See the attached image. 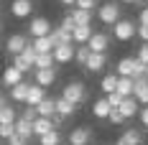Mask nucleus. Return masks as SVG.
Returning <instances> with one entry per match:
<instances>
[{"label":"nucleus","mask_w":148,"mask_h":145,"mask_svg":"<svg viewBox=\"0 0 148 145\" xmlns=\"http://www.w3.org/2000/svg\"><path fill=\"white\" fill-rule=\"evenodd\" d=\"M123 8H120L118 0H107V3H102V5H97V18H100V23H105V26H115L120 18H123Z\"/></svg>","instance_id":"nucleus-1"},{"label":"nucleus","mask_w":148,"mask_h":145,"mask_svg":"<svg viewBox=\"0 0 148 145\" xmlns=\"http://www.w3.org/2000/svg\"><path fill=\"white\" fill-rule=\"evenodd\" d=\"M118 76H130V79H138V76H146V64H140L138 59H120L118 61V69H115Z\"/></svg>","instance_id":"nucleus-2"},{"label":"nucleus","mask_w":148,"mask_h":145,"mask_svg":"<svg viewBox=\"0 0 148 145\" xmlns=\"http://www.w3.org/2000/svg\"><path fill=\"white\" fill-rule=\"evenodd\" d=\"M61 97L77 107V104H82V102L87 99V87H84L82 82H66L64 89H61Z\"/></svg>","instance_id":"nucleus-3"},{"label":"nucleus","mask_w":148,"mask_h":145,"mask_svg":"<svg viewBox=\"0 0 148 145\" xmlns=\"http://www.w3.org/2000/svg\"><path fill=\"white\" fill-rule=\"evenodd\" d=\"M135 31H138V23L130 20V18H120L118 23L112 26V36L118 38V41H130L135 36Z\"/></svg>","instance_id":"nucleus-4"},{"label":"nucleus","mask_w":148,"mask_h":145,"mask_svg":"<svg viewBox=\"0 0 148 145\" xmlns=\"http://www.w3.org/2000/svg\"><path fill=\"white\" fill-rule=\"evenodd\" d=\"M51 20L49 18H44V15H36V18H31L28 23V36L31 38H44V36H49L51 33Z\"/></svg>","instance_id":"nucleus-5"},{"label":"nucleus","mask_w":148,"mask_h":145,"mask_svg":"<svg viewBox=\"0 0 148 145\" xmlns=\"http://www.w3.org/2000/svg\"><path fill=\"white\" fill-rule=\"evenodd\" d=\"M87 46H89V51H92V54H107V48H110V36L102 33V31H95Z\"/></svg>","instance_id":"nucleus-6"},{"label":"nucleus","mask_w":148,"mask_h":145,"mask_svg":"<svg viewBox=\"0 0 148 145\" xmlns=\"http://www.w3.org/2000/svg\"><path fill=\"white\" fill-rule=\"evenodd\" d=\"M26 46H28V38H26L23 33H13V36L5 41V51H8L10 56H21Z\"/></svg>","instance_id":"nucleus-7"},{"label":"nucleus","mask_w":148,"mask_h":145,"mask_svg":"<svg viewBox=\"0 0 148 145\" xmlns=\"http://www.w3.org/2000/svg\"><path fill=\"white\" fill-rule=\"evenodd\" d=\"M89 140H92V127L87 125H79L69 132V145H89Z\"/></svg>","instance_id":"nucleus-8"},{"label":"nucleus","mask_w":148,"mask_h":145,"mask_svg":"<svg viewBox=\"0 0 148 145\" xmlns=\"http://www.w3.org/2000/svg\"><path fill=\"white\" fill-rule=\"evenodd\" d=\"M74 48H77L74 44H61L51 51V56L56 64H69V61H74Z\"/></svg>","instance_id":"nucleus-9"},{"label":"nucleus","mask_w":148,"mask_h":145,"mask_svg":"<svg viewBox=\"0 0 148 145\" xmlns=\"http://www.w3.org/2000/svg\"><path fill=\"white\" fill-rule=\"evenodd\" d=\"M115 145H143V132L138 127H128V130H123Z\"/></svg>","instance_id":"nucleus-10"},{"label":"nucleus","mask_w":148,"mask_h":145,"mask_svg":"<svg viewBox=\"0 0 148 145\" xmlns=\"http://www.w3.org/2000/svg\"><path fill=\"white\" fill-rule=\"evenodd\" d=\"M105 66H107V54H89L87 64H84V69L89 74H100Z\"/></svg>","instance_id":"nucleus-11"},{"label":"nucleus","mask_w":148,"mask_h":145,"mask_svg":"<svg viewBox=\"0 0 148 145\" xmlns=\"http://www.w3.org/2000/svg\"><path fill=\"white\" fill-rule=\"evenodd\" d=\"M133 82H135L133 97L138 99L140 107H146V104H148V76H138V79H133Z\"/></svg>","instance_id":"nucleus-12"},{"label":"nucleus","mask_w":148,"mask_h":145,"mask_svg":"<svg viewBox=\"0 0 148 145\" xmlns=\"http://www.w3.org/2000/svg\"><path fill=\"white\" fill-rule=\"evenodd\" d=\"M92 26H77V28L72 31V44L74 46H87L89 38H92Z\"/></svg>","instance_id":"nucleus-13"},{"label":"nucleus","mask_w":148,"mask_h":145,"mask_svg":"<svg viewBox=\"0 0 148 145\" xmlns=\"http://www.w3.org/2000/svg\"><path fill=\"white\" fill-rule=\"evenodd\" d=\"M36 82L33 84H38V87H44V89H49L54 82H56V69H36Z\"/></svg>","instance_id":"nucleus-14"},{"label":"nucleus","mask_w":148,"mask_h":145,"mask_svg":"<svg viewBox=\"0 0 148 145\" xmlns=\"http://www.w3.org/2000/svg\"><path fill=\"white\" fill-rule=\"evenodd\" d=\"M10 13L15 18H28L33 13V0H13L10 3Z\"/></svg>","instance_id":"nucleus-15"},{"label":"nucleus","mask_w":148,"mask_h":145,"mask_svg":"<svg viewBox=\"0 0 148 145\" xmlns=\"http://www.w3.org/2000/svg\"><path fill=\"white\" fill-rule=\"evenodd\" d=\"M118 112L125 117V120H130V117H135L138 112H140V104H138V99H135V97H125V99H123V104L118 107Z\"/></svg>","instance_id":"nucleus-16"},{"label":"nucleus","mask_w":148,"mask_h":145,"mask_svg":"<svg viewBox=\"0 0 148 145\" xmlns=\"http://www.w3.org/2000/svg\"><path fill=\"white\" fill-rule=\"evenodd\" d=\"M21 82H23V74L18 71L13 64L5 66V71H3V87H10V89H13L15 84H21Z\"/></svg>","instance_id":"nucleus-17"},{"label":"nucleus","mask_w":148,"mask_h":145,"mask_svg":"<svg viewBox=\"0 0 148 145\" xmlns=\"http://www.w3.org/2000/svg\"><path fill=\"white\" fill-rule=\"evenodd\" d=\"M110 112H112V107H110L107 97H100V99L92 104V115L97 117V120H107V117H110Z\"/></svg>","instance_id":"nucleus-18"},{"label":"nucleus","mask_w":148,"mask_h":145,"mask_svg":"<svg viewBox=\"0 0 148 145\" xmlns=\"http://www.w3.org/2000/svg\"><path fill=\"white\" fill-rule=\"evenodd\" d=\"M44 99H46V89H44V87H38V84H31L26 104H28V107H38V104H41Z\"/></svg>","instance_id":"nucleus-19"},{"label":"nucleus","mask_w":148,"mask_h":145,"mask_svg":"<svg viewBox=\"0 0 148 145\" xmlns=\"http://www.w3.org/2000/svg\"><path fill=\"white\" fill-rule=\"evenodd\" d=\"M49 38L54 41V48L61 44H72V33L69 31H64L61 26H56V28H51V33H49Z\"/></svg>","instance_id":"nucleus-20"},{"label":"nucleus","mask_w":148,"mask_h":145,"mask_svg":"<svg viewBox=\"0 0 148 145\" xmlns=\"http://www.w3.org/2000/svg\"><path fill=\"white\" fill-rule=\"evenodd\" d=\"M69 18H72L77 26H92V13L89 10H82V8H72L69 10Z\"/></svg>","instance_id":"nucleus-21"},{"label":"nucleus","mask_w":148,"mask_h":145,"mask_svg":"<svg viewBox=\"0 0 148 145\" xmlns=\"http://www.w3.org/2000/svg\"><path fill=\"white\" fill-rule=\"evenodd\" d=\"M51 130H56V127L51 125L49 117H38V120H33V135H36V138H44L46 132H51Z\"/></svg>","instance_id":"nucleus-22"},{"label":"nucleus","mask_w":148,"mask_h":145,"mask_svg":"<svg viewBox=\"0 0 148 145\" xmlns=\"http://www.w3.org/2000/svg\"><path fill=\"white\" fill-rule=\"evenodd\" d=\"M36 112H38V117H49V120H51V117L56 115V99L46 97V99L41 102L38 107H36Z\"/></svg>","instance_id":"nucleus-23"},{"label":"nucleus","mask_w":148,"mask_h":145,"mask_svg":"<svg viewBox=\"0 0 148 145\" xmlns=\"http://www.w3.org/2000/svg\"><path fill=\"white\" fill-rule=\"evenodd\" d=\"M118 74H105L102 76V82H100V89L105 92V97L107 94H112V92H118Z\"/></svg>","instance_id":"nucleus-24"},{"label":"nucleus","mask_w":148,"mask_h":145,"mask_svg":"<svg viewBox=\"0 0 148 145\" xmlns=\"http://www.w3.org/2000/svg\"><path fill=\"white\" fill-rule=\"evenodd\" d=\"M15 135H21V138L31 140V138H33V122L23 120V117H18V120H15Z\"/></svg>","instance_id":"nucleus-25"},{"label":"nucleus","mask_w":148,"mask_h":145,"mask_svg":"<svg viewBox=\"0 0 148 145\" xmlns=\"http://www.w3.org/2000/svg\"><path fill=\"white\" fill-rule=\"evenodd\" d=\"M133 92H135V82L130 76H120L118 79V94L120 97H133Z\"/></svg>","instance_id":"nucleus-26"},{"label":"nucleus","mask_w":148,"mask_h":145,"mask_svg":"<svg viewBox=\"0 0 148 145\" xmlns=\"http://www.w3.org/2000/svg\"><path fill=\"white\" fill-rule=\"evenodd\" d=\"M31 46L36 48V54H51V51H54V41H51L49 36H44V38H33Z\"/></svg>","instance_id":"nucleus-27"},{"label":"nucleus","mask_w":148,"mask_h":145,"mask_svg":"<svg viewBox=\"0 0 148 145\" xmlns=\"http://www.w3.org/2000/svg\"><path fill=\"white\" fill-rule=\"evenodd\" d=\"M74 112H77V107H74L72 102H66L64 97H59V99H56V115H61L64 120H69Z\"/></svg>","instance_id":"nucleus-28"},{"label":"nucleus","mask_w":148,"mask_h":145,"mask_svg":"<svg viewBox=\"0 0 148 145\" xmlns=\"http://www.w3.org/2000/svg\"><path fill=\"white\" fill-rule=\"evenodd\" d=\"M28 89H31L28 82H21V84H15V87L10 89V97H13V102H26V99H28Z\"/></svg>","instance_id":"nucleus-29"},{"label":"nucleus","mask_w":148,"mask_h":145,"mask_svg":"<svg viewBox=\"0 0 148 145\" xmlns=\"http://www.w3.org/2000/svg\"><path fill=\"white\" fill-rule=\"evenodd\" d=\"M15 120H18V112H15V107L5 104V107L0 110V125H15Z\"/></svg>","instance_id":"nucleus-30"},{"label":"nucleus","mask_w":148,"mask_h":145,"mask_svg":"<svg viewBox=\"0 0 148 145\" xmlns=\"http://www.w3.org/2000/svg\"><path fill=\"white\" fill-rule=\"evenodd\" d=\"M54 64H56V61H54L51 54H38V56H36V64H33V71H36V69H54Z\"/></svg>","instance_id":"nucleus-31"},{"label":"nucleus","mask_w":148,"mask_h":145,"mask_svg":"<svg viewBox=\"0 0 148 145\" xmlns=\"http://www.w3.org/2000/svg\"><path fill=\"white\" fill-rule=\"evenodd\" d=\"M38 145H61V132L59 130L46 132L44 138H38Z\"/></svg>","instance_id":"nucleus-32"},{"label":"nucleus","mask_w":148,"mask_h":145,"mask_svg":"<svg viewBox=\"0 0 148 145\" xmlns=\"http://www.w3.org/2000/svg\"><path fill=\"white\" fill-rule=\"evenodd\" d=\"M13 66L18 69L21 74H28V71H33V64H31L28 59H23V56H13Z\"/></svg>","instance_id":"nucleus-33"},{"label":"nucleus","mask_w":148,"mask_h":145,"mask_svg":"<svg viewBox=\"0 0 148 145\" xmlns=\"http://www.w3.org/2000/svg\"><path fill=\"white\" fill-rule=\"evenodd\" d=\"M89 54H92V51H89V46H77V48H74V61L84 66V64H87V59H89Z\"/></svg>","instance_id":"nucleus-34"},{"label":"nucleus","mask_w":148,"mask_h":145,"mask_svg":"<svg viewBox=\"0 0 148 145\" xmlns=\"http://www.w3.org/2000/svg\"><path fill=\"white\" fill-rule=\"evenodd\" d=\"M15 135V125H0V140H10Z\"/></svg>","instance_id":"nucleus-35"},{"label":"nucleus","mask_w":148,"mask_h":145,"mask_svg":"<svg viewBox=\"0 0 148 145\" xmlns=\"http://www.w3.org/2000/svg\"><path fill=\"white\" fill-rule=\"evenodd\" d=\"M74 8H82V10L95 13V8H97V0H77V5H74Z\"/></svg>","instance_id":"nucleus-36"},{"label":"nucleus","mask_w":148,"mask_h":145,"mask_svg":"<svg viewBox=\"0 0 148 145\" xmlns=\"http://www.w3.org/2000/svg\"><path fill=\"white\" fill-rule=\"evenodd\" d=\"M21 56H23V59H28L31 64H36V56H38V54H36V48L31 46V41H28V46L23 48V54H21Z\"/></svg>","instance_id":"nucleus-37"},{"label":"nucleus","mask_w":148,"mask_h":145,"mask_svg":"<svg viewBox=\"0 0 148 145\" xmlns=\"http://www.w3.org/2000/svg\"><path fill=\"white\" fill-rule=\"evenodd\" d=\"M123 99H125V97H120L118 92H112V94H107V102H110V107H112V110H118L120 104H123Z\"/></svg>","instance_id":"nucleus-38"},{"label":"nucleus","mask_w":148,"mask_h":145,"mask_svg":"<svg viewBox=\"0 0 148 145\" xmlns=\"http://www.w3.org/2000/svg\"><path fill=\"white\" fill-rule=\"evenodd\" d=\"M135 59H138L140 64H146V66H148V44H143L140 48H138V56H135Z\"/></svg>","instance_id":"nucleus-39"},{"label":"nucleus","mask_w":148,"mask_h":145,"mask_svg":"<svg viewBox=\"0 0 148 145\" xmlns=\"http://www.w3.org/2000/svg\"><path fill=\"white\" fill-rule=\"evenodd\" d=\"M135 36L143 41V44H148V26H143V23H138V31H135Z\"/></svg>","instance_id":"nucleus-40"},{"label":"nucleus","mask_w":148,"mask_h":145,"mask_svg":"<svg viewBox=\"0 0 148 145\" xmlns=\"http://www.w3.org/2000/svg\"><path fill=\"white\" fill-rule=\"evenodd\" d=\"M23 120H28V122H33V120H38V112H36V107H28V110H23Z\"/></svg>","instance_id":"nucleus-41"},{"label":"nucleus","mask_w":148,"mask_h":145,"mask_svg":"<svg viewBox=\"0 0 148 145\" xmlns=\"http://www.w3.org/2000/svg\"><path fill=\"white\" fill-rule=\"evenodd\" d=\"M107 120H110V122H112V125H123V122H125V117L120 115L118 110H112V112H110V117H107Z\"/></svg>","instance_id":"nucleus-42"},{"label":"nucleus","mask_w":148,"mask_h":145,"mask_svg":"<svg viewBox=\"0 0 148 145\" xmlns=\"http://www.w3.org/2000/svg\"><path fill=\"white\" fill-rule=\"evenodd\" d=\"M59 26H61V28H64V31H69V33H72V31L77 28V23H74V20H72V18H69V15H66V18H64V20H61Z\"/></svg>","instance_id":"nucleus-43"},{"label":"nucleus","mask_w":148,"mask_h":145,"mask_svg":"<svg viewBox=\"0 0 148 145\" xmlns=\"http://www.w3.org/2000/svg\"><path fill=\"white\" fill-rule=\"evenodd\" d=\"M138 120H140V125H143V127H148V104H146V107H140Z\"/></svg>","instance_id":"nucleus-44"},{"label":"nucleus","mask_w":148,"mask_h":145,"mask_svg":"<svg viewBox=\"0 0 148 145\" xmlns=\"http://www.w3.org/2000/svg\"><path fill=\"white\" fill-rule=\"evenodd\" d=\"M8 145H28V140H26V138H21V135H13V138L8 140Z\"/></svg>","instance_id":"nucleus-45"},{"label":"nucleus","mask_w":148,"mask_h":145,"mask_svg":"<svg viewBox=\"0 0 148 145\" xmlns=\"http://www.w3.org/2000/svg\"><path fill=\"white\" fill-rule=\"evenodd\" d=\"M138 23L148 26V5H146V8H140V18H138Z\"/></svg>","instance_id":"nucleus-46"},{"label":"nucleus","mask_w":148,"mask_h":145,"mask_svg":"<svg viewBox=\"0 0 148 145\" xmlns=\"http://www.w3.org/2000/svg\"><path fill=\"white\" fill-rule=\"evenodd\" d=\"M61 122H64V117H61V115H54V117H51V125H54V127H59Z\"/></svg>","instance_id":"nucleus-47"},{"label":"nucleus","mask_w":148,"mask_h":145,"mask_svg":"<svg viewBox=\"0 0 148 145\" xmlns=\"http://www.w3.org/2000/svg\"><path fill=\"white\" fill-rule=\"evenodd\" d=\"M61 5H66V8H74V5H77V0H59Z\"/></svg>","instance_id":"nucleus-48"},{"label":"nucleus","mask_w":148,"mask_h":145,"mask_svg":"<svg viewBox=\"0 0 148 145\" xmlns=\"http://www.w3.org/2000/svg\"><path fill=\"white\" fill-rule=\"evenodd\" d=\"M120 3H125V5H140L143 0H120Z\"/></svg>","instance_id":"nucleus-49"},{"label":"nucleus","mask_w":148,"mask_h":145,"mask_svg":"<svg viewBox=\"0 0 148 145\" xmlns=\"http://www.w3.org/2000/svg\"><path fill=\"white\" fill-rule=\"evenodd\" d=\"M5 104H8V102H5V97H3V94H0V110H3V107H5Z\"/></svg>","instance_id":"nucleus-50"},{"label":"nucleus","mask_w":148,"mask_h":145,"mask_svg":"<svg viewBox=\"0 0 148 145\" xmlns=\"http://www.w3.org/2000/svg\"><path fill=\"white\" fill-rule=\"evenodd\" d=\"M146 76H148V66H146Z\"/></svg>","instance_id":"nucleus-51"},{"label":"nucleus","mask_w":148,"mask_h":145,"mask_svg":"<svg viewBox=\"0 0 148 145\" xmlns=\"http://www.w3.org/2000/svg\"><path fill=\"white\" fill-rule=\"evenodd\" d=\"M0 28H3V20H0Z\"/></svg>","instance_id":"nucleus-52"},{"label":"nucleus","mask_w":148,"mask_h":145,"mask_svg":"<svg viewBox=\"0 0 148 145\" xmlns=\"http://www.w3.org/2000/svg\"><path fill=\"white\" fill-rule=\"evenodd\" d=\"M143 3H146V5H148V0H143Z\"/></svg>","instance_id":"nucleus-53"}]
</instances>
